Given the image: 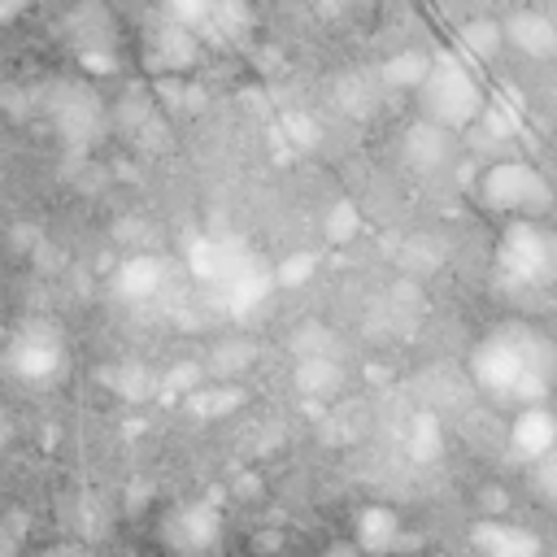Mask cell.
Wrapping results in <instances>:
<instances>
[{
	"mask_svg": "<svg viewBox=\"0 0 557 557\" xmlns=\"http://www.w3.org/2000/svg\"><path fill=\"white\" fill-rule=\"evenodd\" d=\"M470 379L496 405H544L557 387V344L527 322H500L474 344Z\"/></svg>",
	"mask_w": 557,
	"mask_h": 557,
	"instance_id": "cell-1",
	"label": "cell"
},
{
	"mask_svg": "<svg viewBox=\"0 0 557 557\" xmlns=\"http://www.w3.org/2000/svg\"><path fill=\"white\" fill-rule=\"evenodd\" d=\"M413 96H418L422 122H435L444 131H461L483 113V91L474 74L453 57H440L435 65H426L422 78L413 83Z\"/></svg>",
	"mask_w": 557,
	"mask_h": 557,
	"instance_id": "cell-2",
	"label": "cell"
},
{
	"mask_svg": "<svg viewBox=\"0 0 557 557\" xmlns=\"http://www.w3.org/2000/svg\"><path fill=\"white\" fill-rule=\"evenodd\" d=\"M191 265H196L200 283L213 287V300H222L235 313L252 309L265 296V287H270L265 265L248 248H239V244H200Z\"/></svg>",
	"mask_w": 557,
	"mask_h": 557,
	"instance_id": "cell-3",
	"label": "cell"
},
{
	"mask_svg": "<svg viewBox=\"0 0 557 557\" xmlns=\"http://www.w3.org/2000/svg\"><path fill=\"white\" fill-rule=\"evenodd\" d=\"M496 274L509 287H553L557 283V231L535 218H518L505 226L496 248Z\"/></svg>",
	"mask_w": 557,
	"mask_h": 557,
	"instance_id": "cell-4",
	"label": "cell"
},
{
	"mask_svg": "<svg viewBox=\"0 0 557 557\" xmlns=\"http://www.w3.org/2000/svg\"><path fill=\"white\" fill-rule=\"evenodd\" d=\"M479 196H483L487 209L513 213V218H540V213L553 209V187L527 161H496V165H487L483 178H479Z\"/></svg>",
	"mask_w": 557,
	"mask_h": 557,
	"instance_id": "cell-5",
	"label": "cell"
},
{
	"mask_svg": "<svg viewBox=\"0 0 557 557\" xmlns=\"http://www.w3.org/2000/svg\"><path fill=\"white\" fill-rule=\"evenodd\" d=\"M165 17L187 26L205 48H231L252 26V9L244 0H165Z\"/></svg>",
	"mask_w": 557,
	"mask_h": 557,
	"instance_id": "cell-6",
	"label": "cell"
},
{
	"mask_svg": "<svg viewBox=\"0 0 557 557\" xmlns=\"http://www.w3.org/2000/svg\"><path fill=\"white\" fill-rule=\"evenodd\" d=\"M44 109H48V122L61 131L65 144L74 148H91L100 135H104V109H100V96L83 83H48V96H44Z\"/></svg>",
	"mask_w": 557,
	"mask_h": 557,
	"instance_id": "cell-7",
	"label": "cell"
},
{
	"mask_svg": "<svg viewBox=\"0 0 557 557\" xmlns=\"http://www.w3.org/2000/svg\"><path fill=\"white\" fill-rule=\"evenodd\" d=\"M161 540L174 557H218L222 553V518H218V509H209L200 500L174 505L161 518Z\"/></svg>",
	"mask_w": 557,
	"mask_h": 557,
	"instance_id": "cell-8",
	"label": "cell"
},
{
	"mask_svg": "<svg viewBox=\"0 0 557 557\" xmlns=\"http://www.w3.org/2000/svg\"><path fill=\"white\" fill-rule=\"evenodd\" d=\"M65 39H70V48L78 52L83 65H91V70H113V61H117V35H113L109 9H104L100 0H83L78 9L65 13Z\"/></svg>",
	"mask_w": 557,
	"mask_h": 557,
	"instance_id": "cell-9",
	"label": "cell"
},
{
	"mask_svg": "<svg viewBox=\"0 0 557 557\" xmlns=\"http://www.w3.org/2000/svg\"><path fill=\"white\" fill-rule=\"evenodd\" d=\"M61 366V339L48 326H30L9 344V370L17 379H48Z\"/></svg>",
	"mask_w": 557,
	"mask_h": 557,
	"instance_id": "cell-10",
	"label": "cell"
},
{
	"mask_svg": "<svg viewBox=\"0 0 557 557\" xmlns=\"http://www.w3.org/2000/svg\"><path fill=\"white\" fill-rule=\"evenodd\" d=\"M200 39L187 30V26H178L174 17H165L161 13V22L148 30V65L152 70H187L196 57H200Z\"/></svg>",
	"mask_w": 557,
	"mask_h": 557,
	"instance_id": "cell-11",
	"label": "cell"
},
{
	"mask_svg": "<svg viewBox=\"0 0 557 557\" xmlns=\"http://www.w3.org/2000/svg\"><path fill=\"white\" fill-rule=\"evenodd\" d=\"M505 39L522 48L527 57H553L557 52V26L544 13H513L505 22Z\"/></svg>",
	"mask_w": 557,
	"mask_h": 557,
	"instance_id": "cell-12",
	"label": "cell"
},
{
	"mask_svg": "<svg viewBox=\"0 0 557 557\" xmlns=\"http://www.w3.org/2000/svg\"><path fill=\"white\" fill-rule=\"evenodd\" d=\"M513 444H518V453H527V457H540V453H548V448L557 444V422L544 413V405L522 409V418H518V426H513Z\"/></svg>",
	"mask_w": 557,
	"mask_h": 557,
	"instance_id": "cell-13",
	"label": "cell"
},
{
	"mask_svg": "<svg viewBox=\"0 0 557 557\" xmlns=\"http://www.w3.org/2000/svg\"><path fill=\"white\" fill-rule=\"evenodd\" d=\"M479 544L487 557H535V540L518 527H483Z\"/></svg>",
	"mask_w": 557,
	"mask_h": 557,
	"instance_id": "cell-14",
	"label": "cell"
},
{
	"mask_svg": "<svg viewBox=\"0 0 557 557\" xmlns=\"http://www.w3.org/2000/svg\"><path fill=\"white\" fill-rule=\"evenodd\" d=\"M531 479H535L540 500L557 513V444H553L548 453H540V457H535V474H531Z\"/></svg>",
	"mask_w": 557,
	"mask_h": 557,
	"instance_id": "cell-15",
	"label": "cell"
}]
</instances>
